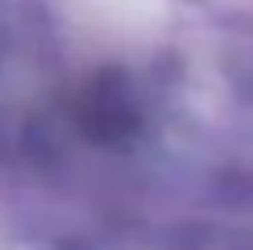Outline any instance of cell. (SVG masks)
<instances>
[{"mask_svg": "<svg viewBox=\"0 0 253 250\" xmlns=\"http://www.w3.org/2000/svg\"><path fill=\"white\" fill-rule=\"evenodd\" d=\"M7 250H66L59 243H44V239H22V243H11Z\"/></svg>", "mask_w": 253, "mask_h": 250, "instance_id": "cell-1", "label": "cell"}]
</instances>
